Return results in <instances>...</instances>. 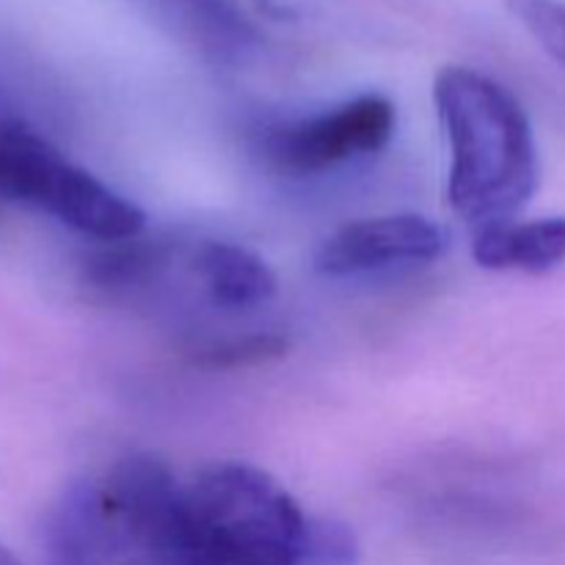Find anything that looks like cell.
<instances>
[{"label":"cell","instance_id":"10","mask_svg":"<svg viewBox=\"0 0 565 565\" xmlns=\"http://www.w3.org/2000/svg\"><path fill=\"white\" fill-rule=\"evenodd\" d=\"M182 259L180 243L166 241H121L88 259L86 279L99 292L114 298H130L152 290Z\"/></svg>","mask_w":565,"mask_h":565},{"label":"cell","instance_id":"6","mask_svg":"<svg viewBox=\"0 0 565 565\" xmlns=\"http://www.w3.org/2000/svg\"><path fill=\"white\" fill-rule=\"evenodd\" d=\"M447 230L425 215H379L331 232L315 254L326 276H356L403 263H430L447 248Z\"/></svg>","mask_w":565,"mask_h":565},{"label":"cell","instance_id":"11","mask_svg":"<svg viewBox=\"0 0 565 565\" xmlns=\"http://www.w3.org/2000/svg\"><path fill=\"white\" fill-rule=\"evenodd\" d=\"M193 44L213 58H237L254 44L252 22L235 0H152Z\"/></svg>","mask_w":565,"mask_h":565},{"label":"cell","instance_id":"14","mask_svg":"<svg viewBox=\"0 0 565 565\" xmlns=\"http://www.w3.org/2000/svg\"><path fill=\"white\" fill-rule=\"evenodd\" d=\"M359 544L348 524L334 519H309L303 565H356Z\"/></svg>","mask_w":565,"mask_h":565},{"label":"cell","instance_id":"2","mask_svg":"<svg viewBox=\"0 0 565 565\" xmlns=\"http://www.w3.org/2000/svg\"><path fill=\"white\" fill-rule=\"evenodd\" d=\"M182 565H303L309 516L263 469L218 461L182 486Z\"/></svg>","mask_w":565,"mask_h":565},{"label":"cell","instance_id":"7","mask_svg":"<svg viewBox=\"0 0 565 565\" xmlns=\"http://www.w3.org/2000/svg\"><path fill=\"white\" fill-rule=\"evenodd\" d=\"M185 268L210 303L226 312L265 307L276 296V274L259 254L226 241L185 246Z\"/></svg>","mask_w":565,"mask_h":565},{"label":"cell","instance_id":"3","mask_svg":"<svg viewBox=\"0 0 565 565\" xmlns=\"http://www.w3.org/2000/svg\"><path fill=\"white\" fill-rule=\"evenodd\" d=\"M0 202L39 210L103 243L132 241L147 215L86 169L64 158L31 125L0 119Z\"/></svg>","mask_w":565,"mask_h":565},{"label":"cell","instance_id":"13","mask_svg":"<svg viewBox=\"0 0 565 565\" xmlns=\"http://www.w3.org/2000/svg\"><path fill=\"white\" fill-rule=\"evenodd\" d=\"M505 9L565 70V0H505Z\"/></svg>","mask_w":565,"mask_h":565},{"label":"cell","instance_id":"15","mask_svg":"<svg viewBox=\"0 0 565 565\" xmlns=\"http://www.w3.org/2000/svg\"><path fill=\"white\" fill-rule=\"evenodd\" d=\"M0 565H22L20 561L14 557V552L9 550V546L0 544Z\"/></svg>","mask_w":565,"mask_h":565},{"label":"cell","instance_id":"9","mask_svg":"<svg viewBox=\"0 0 565 565\" xmlns=\"http://www.w3.org/2000/svg\"><path fill=\"white\" fill-rule=\"evenodd\" d=\"M472 257L489 270H555L565 263V218L505 221L475 232Z\"/></svg>","mask_w":565,"mask_h":565},{"label":"cell","instance_id":"8","mask_svg":"<svg viewBox=\"0 0 565 565\" xmlns=\"http://www.w3.org/2000/svg\"><path fill=\"white\" fill-rule=\"evenodd\" d=\"M42 557L44 565H110L97 480H75L50 505L42 524Z\"/></svg>","mask_w":565,"mask_h":565},{"label":"cell","instance_id":"1","mask_svg":"<svg viewBox=\"0 0 565 565\" xmlns=\"http://www.w3.org/2000/svg\"><path fill=\"white\" fill-rule=\"evenodd\" d=\"M434 103L450 141L452 213L475 232L513 221L539 188V149L522 103L461 64L436 75Z\"/></svg>","mask_w":565,"mask_h":565},{"label":"cell","instance_id":"12","mask_svg":"<svg viewBox=\"0 0 565 565\" xmlns=\"http://www.w3.org/2000/svg\"><path fill=\"white\" fill-rule=\"evenodd\" d=\"M290 348L287 337L265 331V334H246L235 340H221L207 348H199L193 362L207 370H237V367H257L281 359Z\"/></svg>","mask_w":565,"mask_h":565},{"label":"cell","instance_id":"4","mask_svg":"<svg viewBox=\"0 0 565 565\" xmlns=\"http://www.w3.org/2000/svg\"><path fill=\"white\" fill-rule=\"evenodd\" d=\"M110 565H182V483L163 458L132 452L97 480Z\"/></svg>","mask_w":565,"mask_h":565},{"label":"cell","instance_id":"5","mask_svg":"<svg viewBox=\"0 0 565 565\" xmlns=\"http://www.w3.org/2000/svg\"><path fill=\"white\" fill-rule=\"evenodd\" d=\"M395 125V105L381 94H364L312 119L270 127L259 141V154L276 174L312 177L384 149Z\"/></svg>","mask_w":565,"mask_h":565}]
</instances>
